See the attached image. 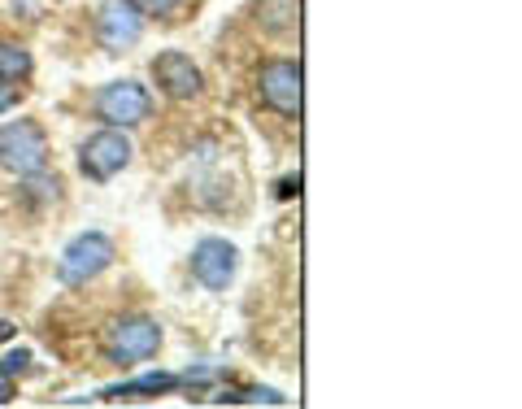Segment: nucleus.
I'll return each instance as SVG.
<instances>
[{
  "instance_id": "39448f33",
  "label": "nucleus",
  "mask_w": 522,
  "mask_h": 409,
  "mask_svg": "<svg viewBox=\"0 0 522 409\" xmlns=\"http://www.w3.org/2000/svg\"><path fill=\"white\" fill-rule=\"evenodd\" d=\"M131 140L122 135V127H105L96 135H87V144L79 148V170L92 183H109L118 175V170L131 166Z\"/></svg>"
},
{
  "instance_id": "9d476101",
  "label": "nucleus",
  "mask_w": 522,
  "mask_h": 409,
  "mask_svg": "<svg viewBox=\"0 0 522 409\" xmlns=\"http://www.w3.org/2000/svg\"><path fill=\"white\" fill-rule=\"evenodd\" d=\"M179 388V375H170V370H153V375H140L131 383H114V388L101 392V401H148V396H161Z\"/></svg>"
},
{
  "instance_id": "f8f14e48",
  "label": "nucleus",
  "mask_w": 522,
  "mask_h": 409,
  "mask_svg": "<svg viewBox=\"0 0 522 409\" xmlns=\"http://www.w3.org/2000/svg\"><path fill=\"white\" fill-rule=\"evenodd\" d=\"M27 74H31V53L22 44L0 40V79L18 83V79H27Z\"/></svg>"
},
{
  "instance_id": "2eb2a0df",
  "label": "nucleus",
  "mask_w": 522,
  "mask_h": 409,
  "mask_svg": "<svg viewBox=\"0 0 522 409\" xmlns=\"http://www.w3.org/2000/svg\"><path fill=\"white\" fill-rule=\"evenodd\" d=\"M27 370H31V353L27 349H14V353H5V362H0V379L27 375Z\"/></svg>"
},
{
  "instance_id": "9b49d317",
  "label": "nucleus",
  "mask_w": 522,
  "mask_h": 409,
  "mask_svg": "<svg viewBox=\"0 0 522 409\" xmlns=\"http://www.w3.org/2000/svg\"><path fill=\"white\" fill-rule=\"evenodd\" d=\"M253 22L266 35H288V31H296V22H301V0H257Z\"/></svg>"
},
{
  "instance_id": "4468645a",
  "label": "nucleus",
  "mask_w": 522,
  "mask_h": 409,
  "mask_svg": "<svg viewBox=\"0 0 522 409\" xmlns=\"http://www.w3.org/2000/svg\"><path fill=\"white\" fill-rule=\"evenodd\" d=\"M127 5H131L140 18H166V14H174V9H179V0H127Z\"/></svg>"
},
{
  "instance_id": "f3484780",
  "label": "nucleus",
  "mask_w": 522,
  "mask_h": 409,
  "mask_svg": "<svg viewBox=\"0 0 522 409\" xmlns=\"http://www.w3.org/2000/svg\"><path fill=\"white\" fill-rule=\"evenodd\" d=\"M301 192V175H288V179H279V188H275V196L279 201H288V196H296Z\"/></svg>"
},
{
  "instance_id": "6e6552de",
  "label": "nucleus",
  "mask_w": 522,
  "mask_h": 409,
  "mask_svg": "<svg viewBox=\"0 0 522 409\" xmlns=\"http://www.w3.org/2000/svg\"><path fill=\"white\" fill-rule=\"evenodd\" d=\"M153 79H157V88L170 96V101H192V96H201L205 88V79H201V70H196V61L188 53H161L153 57Z\"/></svg>"
},
{
  "instance_id": "7ed1b4c3",
  "label": "nucleus",
  "mask_w": 522,
  "mask_h": 409,
  "mask_svg": "<svg viewBox=\"0 0 522 409\" xmlns=\"http://www.w3.org/2000/svg\"><path fill=\"white\" fill-rule=\"evenodd\" d=\"M161 349V327L144 314L118 318L114 327L105 331V357L114 366H140Z\"/></svg>"
},
{
  "instance_id": "dca6fc26",
  "label": "nucleus",
  "mask_w": 522,
  "mask_h": 409,
  "mask_svg": "<svg viewBox=\"0 0 522 409\" xmlns=\"http://www.w3.org/2000/svg\"><path fill=\"white\" fill-rule=\"evenodd\" d=\"M18 105V88L9 79H0V114H5V109H14Z\"/></svg>"
},
{
  "instance_id": "a211bd4d",
  "label": "nucleus",
  "mask_w": 522,
  "mask_h": 409,
  "mask_svg": "<svg viewBox=\"0 0 522 409\" xmlns=\"http://www.w3.org/2000/svg\"><path fill=\"white\" fill-rule=\"evenodd\" d=\"M14 336H18V327H14V322H9V318H0V344H9Z\"/></svg>"
},
{
  "instance_id": "1a4fd4ad",
  "label": "nucleus",
  "mask_w": 522,
  "mask_h": 409,
  "mask_svg": "<svg viewBox=\"0 0 522 409\" xmlns=\"http://www.w3.org/2000/svg\"><path fill=\"white\" fill-rule=\"evenodd\" d=\"M96 35H101V44L109 53H127L140 40V14H135L127 0H109L101 9V18H96Z\"/></svg>"
},
{
  "instance_id": "f03ea898",
  "label": "nucleus",
  "mask_w": 522,
  "mask_h": 409,
  "mask_svg": "<svg viewBox=\"0 0 522 409\" xmlns=\"http://www.w3.org/2000/svg\"><path fill=\"white\" fill-rule=\"evenodd\" d=\"M0 166L14 170L18 179H31L48 166V140L40 131V122L18 118L0 127Z\"/></svg>"
},
{
  "instance_id": "0eeeda50",
  "label": "nucleus",
  "mask_w": 522,
  "mask_h": 409,
  "mask_svg": "<svg viewBox=\"0 0 522 409\" xmlns=\"http://www.w3.org/2000/svg\"><path fill=\"white\" fill-rule=\"evenodd\" d=\"M188 266H192V279L201 283V288L222 292V288H227V283L235 279V270H240V249H235L231 240L205 235V240H196Z\"/></svg>"
},
{
  "instance_id": "423d86ee",
  "label": "nucleus",
  "mask_w": 522,
  "mask_h": 409,
  "mask_svg": "<svg viewBox=\"0 0 522 409\" xmlns=\"http://www.w3.org/2000/svg\"><path fill=\"white\" fill-rule=\"evenodd\" d=\"M257 92L279 118H301V61L288 57L266 61L257 74Z\"/></svg>"
},
{
  "instance_id": "6ab92c4d",
  "label": "nucleus",
  "mask_w": 522,
  "mask_h": 409,
  "mask_svg": "<svg viewBox=\"0 0 522 409\" xmlns=\"http://www.w3.org/2000/svg\"><path fill=\"white\" fill-rule=\"evenodd\" d=\"M0 405H9V383L0 379Z\"/></svg>"
},
{
  "instance_id": "ddd939ff",
  "label": "nucleus",
  "mask_w": 522,
  "mask_h": 409,
  "mask_svg": "<svg viewBox=\"0 0 522 409\" xmlns=\"http://www.w3.org/2000/svg\"><path fill=\"white\" fill-rule=\"evenodd\" d=\"M214 401H222V405H288V396L275 388H244V392H222Z\"/></svg>"
},
{
  "instance_id": "f257e3e1",
  "label": "nucleus",
  "mask_w": 522,
  "mask_h": 409,
  "mask_svg": "<svg viewBox=\"0 0 522 409\" xmlns=\"http://www.w3.org/2000/svg\"><path fill=\"white\" fill-rule=\"evenodd\" d=\"M114 257H118L114 240H109L105 231H83L61 249L57 279L66 283V288H83V283H92L96 275H105V270L114 266Z\"/></svg>"
},
{
  "instance_id": "20e7f679",
  "label": "nucleus",
  "mask_w": 522,
  "mask_h": 409,
  "mask_svg": "<svg viewBox=\"0 0 522 409\" xmlns=\"http://www.w3.org/2000/svg\"><path fill=\"white\" fill-rule=\"evenodd\" d=\"M148 114H153V96L135 79L105 83V88L96 92V118H101L105 127H140Z\"/></svg>"
}]
</instances>
